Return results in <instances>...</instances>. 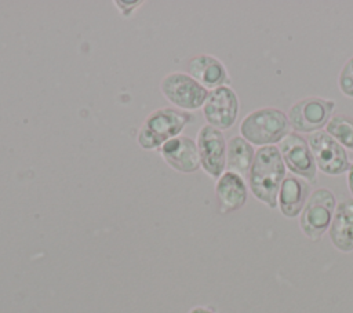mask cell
I'll return each mask as SVG.
<instances>
[{"mask_svg": "<svg viewBox=\"0 0 353 313\" xmlns=\"http://www.w3.org/2000/svg\"><path fill=\"white\" fill-rule=\"evenodd\" d=\"M287 176V168L277 146H262L247 175L248 190L252 196L270 210L277 208V194L281 182Z\"/></svg>", "mask_w": 353, "mask_h": 313, "instance_id": "obj_1", "label": "cell"}, {"mask_svg": "<svg viewBox=\"0 0 353 313\" xmlns=\"http://www.w3.org/2000/svg\"><path fill=\"white\" fill-rule=\"evenodd\" d=\"M194 121V116L174 106H165L148 114L138 130L137 142L143 150H159L171 138L182 135L186 125Z\"/></svg>", "mask_w": 353, "mask_h": 313, "instance_id": "obj_2", "label": "cell"}, {"mask_svg": "<svg viewBox=\"0 0 353 313\" xmlns=\"http://www.w3.org/2000/svg\"><path fill=\"white\" fill-rule=\"evenodd\" d=\"M239 132L252 146H277L291 132V127L283 110L266 106L250 112L241 120Z\"/></svg>", "mask_w": 353, "mask_h": 313, "instance_id": "obj_3", "label": "cell"}, {"mask_svg": "<svg viewBox=\"0 0 353 313\" xmlns=\"http://www.w3.org/2000/svg\"><path fill=\"white\" fill-rule=\"evenodd\" d=\"M336 203L334 192L327 188H319L310 193L299 215V228L306 239L321 240L323 234L328 232Z\"/></svg>", "mask_w": 353, "mask_h": 313, "instance_id": "obj_4", "label": "cell"}, {"mask_svg": "<svg viewBox=\"0 0 353 313\" xmlns=\"http://www.w3.org/2000/svg\"><path fill=\"white\" fill-rule=\"evenodd\" d=\"M160 91L174 108L189 113L201 109L210 92L190 74L178 70L161 79Z\"/></svg>", "mask_w": 353, "mask_h": 313, "instance_id": "obj_5", "label": "cell"}, {"mask_svg": "<svg viewBox=\"0 0 353 313\" xmlns=\"http://www.w3.org/2000/svg\"><path fill=\"white\" fill-rule=\"evenodd\" d=\"M335 101L320 97H307L291 105L287 117L290 127L298 134H313L327 127L334 116Z\"/></svg>", "mask_w": 353, "mask_h": 313, "instance_id": "obj_6", "label": "cell"}, {"mask_svg": "<svg viewBox=\"0 0 353 313\" xmlns=\"http://www.w3.org/2000/svg\"><path fill=\"white\" fill-rule=\"evenodd\" d=\"M285 168L295 176L306 181L309 185L317 182V165L314 163L307 139L298 132L291 131L277 145Z\"/></svg>", "mask_w": 353, "mask_h": 313, "instance_id": "obj_7", "label": "cell"}, {"mask_svg": "<svg viewBox=\"0 0 353 313\" xmlns=\"http://www.w3.org/2000/svg\"><path fill=\"white\" fill-rule=\"evenodd\" d=\"M307 143L319 171L328 176H339L347 172L350 160L346 149L328 135L325 130L310 134Z\"/></svg>", "mask_w": 353, "mask_h": 313, "instance_id": "obj_8", "label": "cell"}, {"mask_svg": "<svg viewBox=\"0 0 353 313\" xmlns=\"http://www.w3.org/2000/svg\"><path fill=\"white\" fill-rule=\"evenodd\" d=\"M201 112L205 124L219 131L230 130L236 124L240 112L239 95L230 85L211 90Z\"/></svg>", "mask_w": 353, "mask_h": 313, "instance_id": "obj_9", "label": "cell"}, {"mask_svg": "<svg viewBox=\"0 0 353 313\" xmlns=\"http://www.w3.org/2000/svg\"><path fill=\"white\" fill-rule=\"evenodd\" d=\"M226 143L223 132L208 124L201 125L197 131L200 168L215 181L226 171Z\"/></svg>", "mask_w": 353, "mask_h": 313, "instance_id": "obj_10", "label": "cell"}, {"mask_svg": "<svg viewBox=\"0 0 353 313\" xmlns=\"http://www.w3.org/2000/svg\"><path fill=\"white\" fill-rule=\"evenodd\" d=\"M159 154L168 167L181 174H193L200 168L196 139L179 135L168 139L159 148Z\"/></svg>", "mask_w": 353, "mask_h": 313, "instance_id": "obj_11", "label": "cell"}, {"mask_svg": "<svg viewBox=\"0 0 353 313\" xmlns=\"http://www.w3.org/2000/svg\"><path fill=\"white\" fill-rule=\"evenodd\" d=\"M186 73L197 80L208 91L230 84V77L225 63L210 54L192 57L186 63Z\"/></svg>", "mask_w": 353, "mask_h": 313, "instance_id": "obj_12", "label": "cell"}, {"mask_svg": "<svg viewBox=\"0 0 353 313\" xmlns=\"http://www.w3.org/2000/svg\"><path fill=\"white\" fill-rule=\"evenodd\" d=\"M215 197L221 214H230L244 207L248 197V185L244 176L225 171L215 181Z\"/></svg>", "mask_w": 353, "mask_h": 313, "instance_id": "obj_13", "label": "cell"}, {"mask_svg": "<svg viewBox=\"0 0 353 313\" xmlns=\"http://www.w3.org/2000/svg\"><path fill=\"white\" fill-rule=\"evenodd\" d=\"M310 193V185L306 181L292 174L287 175L279 189L277 208L283 216L294 219L301 215Z\"/></svg>", "mask_w": 353, "mask_h": 313, "instance_id": "obj_14", "label": "cell"}, {"mask_svg": "<svg viewBox=\"0 0 353 313\" xmlns=\"http://www.w3.org/2000/svg\"><path fill=\"white\" fill-rule=\"evenodd\" d=\"M328 236L332 245L341 252L353 251V199L336 203Z\"/></svg>", "mask_w": 353, "mask_h": 313, "instance_id": "obj_15", "label": "cell"}, {"mask_svg": "<svg viewBox=\"0 0 353 313\" xmlns=\"http://www.w3.org/2000/svg\"><path fill=\"white\" fill-rule=\"evenodd\" d=\"M256 149L240 134L229 138L226 143V171L236 172L241 176L248 175Z\"/></svg>", "mask_w": 353, "mask_h": 313, "instance_id": "obj_16", "label": "cell"}, {"mask_svg": "<svg viewBox=\"0 0 353 313\" xmlns=\"http://www.w3.org/2000/svg\"><path fill=\"white\" fill-rule=\"evenodd\" d=\"M325 132L345 149L353 152V117L342 113L334 114L325 127Z\"/></svg>", "mask_w": 353, "mask_h": 313, "instance_id": "obj_17", "label": "cell"}, {"mask_svg": "<svg viewBox=\"0 0 353 313\" xmlns=\"http://www.w3.org/2000/svg\"><path fill=\"white\" fill-rule=\"evenodd\" d=\"M338 88L345 97L353 98V55L345 62L338 74Z\"/></svg>", "mask_w": 353, "mask_h": 313, "instance_id": "obj_18", "label": "cell"}, {"mask_svg": "<svg viewBox=\"0 0 353 313\" xmlns=\"http://www.w3.org/2000/svg\"><path fill=\"white\" fill-rule=\"evenodd\" d=\"M120 6H117V8L120 10V12H121V15L123 17H130L131 15V11H134L137 7H131V6H135L138 1H132V3H130V1H117Z\"/></svg>", "mask_w": 353, "mask_h": 313, "instance_id": "obj_19", "label": "cell"}, {"mask_svg": "<svg viewBox=\"0 0 353 313\" xmlns=\"http://www.w3.org/2000/svg\"><path fill=\"white\" fill-rule=\"evenodd\" d=\"M346 182H347V189L352 194V199H353V160L350 161V165H349V170L346 172Z\"/></svg>", "mask_w": 353, "mask_h": 313, "instance_id": "obj_20", "label": "cell"}, {"mask_svg": "<svg viewBox=\"0 0 353 313\" xmlns=\"http://www.w3.org/2000/svg\"><path fill=\"white\" fill-rule=\"evenodd\" d=\"M188 313H216V312L208 306H193L192 309H189Z\"/></svg>", "mask_w": 353, "mask_h": 313, "instance_id": "obj_21", "label": "cell"}]
</instances>
